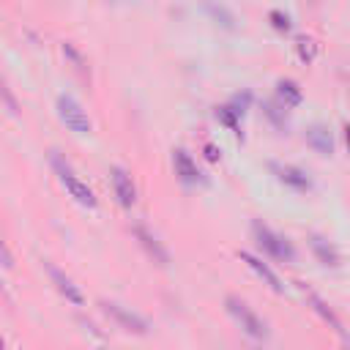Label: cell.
I'll return each mask as SVG.
<instances>
[{
    "instance_id": "6da1fadb",
    "label": "cell",
    "mask_w": 350,
    "mask_h": 350,
    "mask_svg": "<svg viewBox=\"0 0 350 350\" xmlns=\"http://www.w3.org/2000/svg\"><path fill=\"white\" fill-rule=\"evenodd\" d=\"M224 309H227V314L241 325V331H243L246 336H252V339H257V342L268 339V325H265V320H262L243 298L227 295V298H224Z\"/></svg>"
},
{
    "instance_id": "7a4b0ae2",
    "label": "cell",
    "mask_w": 350,
    "mask_h": 350,
    "mask_svg": "<svg viewBox=\"0 0 350 350\" xmlns=\"http://www.w3.org/2000/svg\"><path fill=\"white\" fill-rule=\"evenodd\" d=\"M252 235H254V243H257L268 257H273V260H279V262H293V260H295V249L290 246V241L282 238V235H276V232H273L268 224H262L260 219L252 221Z\"/></svg>"
},
{
    "instance_id": "3957f363",
    "label": "cell",
    "mask_w": 350,
    "mask_h": 350,
    "mask_svg": "<svg viewBox=\"0 0 350 350\" xmlns=\"http://www.w3.org/2000/svg\"><path fill=\"white\" fill-rule=\"evenodd\" d=\"M52 167H55L57 178H60V183L66 186V191L74 197V202H79L82 208H96V205H98V200H96L93 189H90L85 180H79V178L74 175V170H71V167L57 156V150H52Z\"/></svg>"
},
{
    "instance_id": "277c9868",
    "label": "cell",
    "mask_w": 350,
    "mask_h": 350,
    "mask_svg": "<svg viewBox=\"0 0 350 350\" xmlns=\"http://www.w3.org/2000/svg\"><path fill=\"white\" fill-rule=\"evenodd\" d=\"M57 118H60L63 126L71 129L74 134H90V129H93L88 112L82 109V104L74 101L71 96H57Z\"/></svg>"
},
{
    "instance_id": "5b68a950",
    "label": "cell",
    "mask_w": 350,
    "mask_h": 350,
    "mask_svg": "<svg viewBox=\"0 0 350 350\" xmlns=\"http://www.w3.org/2000/svg\"><path fill=\"white\" fill-rule=\"evenodd\" d=\"M101 306V312L107 314V317H112L115 323H118V328H123V331H129V334H148V320L145 317H139L137 312H131V309H126V306H120V304H115V301H101L98 304Z\"/></svg>"
},
{
    "instance_id": "8992f818",
    "label": "cell",
    "mask_w": 350,
    "mask_h": 350,
    "mask_svg": "<svg viewBox=\"0 0 350 350\" xmlns=\"http://www.w3.org/2000/svg\"><path fill=\"white\" fill-rule=\"evenodd\" d=\"M109 180H112L115 200H118L123 208H131V205L137 202V189H134V180H131L129 170H123V167H112V170H109Z\"/></svg>"
},
{
    "instance_id": "52a82bcc",
    "label": "cell",
    "mask_w": 350,
    "mask_h": 350,
    "mask_svg": "<svg viewBox=\"0 0 350 350\" xmlns=\"http://www.w3.org/2000/svg\"><path fill=\"white\" fill-rule=\"evenodd\" d=\"M44 268H46V273H49V279H52V284H55V290L66 298V301H71L74 306H82L85 304V298H82V290L71 282V276H66L55 262H44Z\"/></svg>"
},
{
    "instance_id": "ba28073f",
    "label": "cell",
    "mask_w": 350,
    "mask_h": 350,
    "mask_svg": "<svg viewBox=\"0 0 350 350\" xmlns=\"http://www.w3.org/2000/svg\"><path fill=\"white\" fill-rule=\"evenodd\" d=\"M238 260H241L246 268H252V271H254V273H257V276H260V279H262L273 293H284L282 279L276 276V271H273L268 262H262V260H260V257H254L252 252H238Z\"/></svg>"
},
{
    "instance_id": "9c48e42d",
    "label": "cell",
    "mask_w": 350,
    "mask_h": 350,
    "mask_svg": "<svg viewBox=\"0 0 350 350\" xmlns=\"http://www.w3.org/2000/svg\"><path fill=\"white\" fill-rule=\"evenodd\" d=\"M271 170L276 172V178H279L284 186H290V189H295V191H306V189L312 186V180L306 178V172L298 170V167H293V164H271Z\"/></svg>"
},
{
    "instance_id": "30bf717a",
    "label": "cell",
    "mask_w": 350,
    "mask_h": 350,
    "mask_svg": "<svg viewBox=\"0 0 350 350\" xmlns=\"http://www.w3.org/2000/svg\"><path fill=\"white\" fill-rule=\"evenodd\" d=\"M172 164H175V175H178L183 183H197V180H202V172L197 170V164L191 161V156H189L183 148L172 150Z\"/></svg>"
},
{
    "instance_id": "8fae6325",
    "label": "cell",
    "mask_w": 350,
    "mask_h": 350,
    "mask_svg": "<svg viewBox=\"0 0 350 350\" xmlns=\"http://www.w3.org/2000/svg\"><path fill=\"white\" fill-rule=\"evenodd\" d=\"M134 235H137V241L142 243V249L148 252V257H153L159 265H167L170 262V254H167V249L159 243V238L150 232V230H145V227H134Z\"/></svg>"
},
{
    "instance_id": "7c38bea8",
    "label": "cell",
    "mask_w": 350,
    "mask_h": 350,
    "mask_svg": "<svg viewBox=\"0 0 350 350\" xmlns=\"http://www.w3.org/2000/svg\"><path fill=\"white\" fill-rule=\"evenodd\" d=\"M309 246H312V254L317 257L320 265H325V268H336V265H339V252H336L325 238L312 235V238H309Z\"/></svg>"
},
{
    "instance_id": "4fadbf2b",
    "label": "cell",
    "mask_w": 350,
    "mask_h": 350,
    "mask_svg": "<svg viewBox=\"0 0 350 350\" xmlns=\"http://www.w3.org/2000/svg\"><path fill=\"white\" fill-rule=\"evenodd\" d=\"M306 145H309L314 153H320V156H331V153H334V139H331L328 129H323V126H312V129L306 131Z\"/></svg>"
},
{
    "instance_id": "5bb4252c",
    "label": "cell",
    "mask_w": 350,
    "mask_h": 350,
    "mask_svg": "<svg viewBox=\"0 0 350 350\" xmlns=\"http://www.w3.org/2000/svg\"><path fill=\"white\" fill-rule=\"evenodd\" d=\"M304 295H306L309 306H312V309H314V312H317V314H320V317H323V320H325L336 334H342V323H339V317L331 312V306H328L317 293H312V290H306V287H304Z\"/></svg>"
},
{
    "instance_id": "9a60e30c",
    "label": "cell",
    "mask_w": 350,
    "mask_h": 350,
    "mask_svg": "<svg viewBox=\"0 0 350 350\" xmlns=\"http://www.w3.org/2000/svg\"><path fill=\"white\" fill-rule=\"evenodd\" d=\"M276 96H279V104L287 107V109H290V107H298L301 98H304L298 82H293V79H279V82H276Z\"/></svg>"
},
{
    "instance_id": "2e32d148",
    "label": "cell",
    "mask_w": 350,
    "mask_h": 350,
    "mask_svg": "<svg viewBox=\"0 0 350 350\" xmlns=\"http://www.w3.org/2000/svg\"><path fill=\"white\" fill-rule=\"evenodd\" d=\"M241 112L232 107V104H224V107H216V120L221 123V126H227L238 139H243V134H241Z\"/></svg>"
},
{
    "instance_id": "e0dca14e",
    "label": "cell",
    "mask_w": 350,
    "mask_h": 350,
    "mask_svg": "<svg viewBox=\"0 0 350 350\" xmlns=\"http://www.w3.org/2000/svg\"><path fill=\"white\" fill-rule=\"evenodd\" d=\"M295 52H298V60L301 63H314V57H317V41L312 38V36H298L295 38Z\"/></svg>"
},
{
    "instance_id": "ac0fdd59",
    "label": "cell",
    "mask_w": 350,
    "mask_h": 350,
    "mask_svg": "<svg viewBox=\"0 0 350 350\" xmlns=\"http://www.w3.org/2000/svg\"><path fill=\"white\" fill-rule=\"evenodd\" d=\"M0 101L5 104V109H8L11 115H19V101H16L14 90L8 88V82H5V77H3V74H0Z\"/></svg>"
},
{
    "instance_id": "d6986e66",
    "label": "cell",
    "mask_w": 350,
    "mask_h": 350,
    "mask_svg": "<svg viewBox=\"0 0 350 350\" xmlns=\"http://www.w3.org/2000/svg\"><path fill=\"white\" fill-rule=\"evenodd\" d=\"M268 22H271V25H273V30H279V33H287V30L293 27L290 16H287L284 11H276V8H273V11L268 14Z\"/></svg>"
},
{
    "instance_id": "ffe728a7",
    "label": "cell",
    "mask_w": 350,
    "mask_h": 350,
    "mask_svg": "<svg viewBox=\"0 0 350 350\" xmlns=\"http://www.w3.org/2000/svg\"><path fill=\"white\" fill-rule=\"evenodd\" d=\"M208 11H211V16H213V19H221V25H224V27H235V25H232L235 19H232V14H230V11L216 8L213 3H208Z\"/></svg>"
},
{
    "instance_id": "44dd1931",
    "label": "cell",
    "mask_w": 350,
    "mask_h": 350,
    "mask_svg": "<svg viewBox=\"0 0 350 350\" xmlns=\"http://www.w3.org/2000/svg\"><path fill=\"white\" fill-rule=\"evenodd\" d=\"M0 265L3 268H14V254H11L8 243L3 241V235H0Z\"/></svg>"
},
{
    "instance_id": "7402d4cb",
    "label": "cell",
    "mask_w": 350,
    "mask_h": 350,
    "mask_svg": "<svg viewBox=\"0 0 350 350\" xmlns=\"http://www.w3.org/2000/svg\"><path fill=\"white\" fill-rule=\"evenodd\" d=\"M63 52H66V55L74 60V66H77V68H85V60H82V55H79V52H77L71 44H63Z\"/></svg>"
},
{
    "instance_id": "603a6c76",
    "label": "cell",
    "mask_w": 350,
    "mask_h": 350,
    "mask_svg": "<svg viewBox=\"0 0 350 350\" xmlns=\"http://www.w3.org/2000/svg\"><path fill=\"white\" fill-rule=\"evenodd\" d=\"M249 101H252V93H243V96H235V98H232V107H235V109H238V112L243 115V112H246V104H249Z\"/></svg>"
},
{
    "instance_id": "cb8c5ba5",
    "label": "cell",
    "mask_w": 350,
    "mask_h": 350,
    "mask_svg": "<svg viewBox=\"0 0 350 350\" xmlns=\"http://www.w3.org/2000/svg\"><path fill=\"white\" fill-rule=\"evenodd\" d=\"M202 153H205V159H208L211 164H216V161H219V156H221V153H219V148H216V145H211V142L202 148Z\"/></svg>"
},
{
    "instance_id": "d4e9b609",
    "label": "cell",
    "mask_w": 350,
    "mask_h": 350,
    "mask_svg": "<svg viewBox=\"0 0 350 350\" xmlns=\"http://www.w3.org/2000/svg\"><path fill=\"white\" fill-rule=\"evenodd\" d=\"M345 142H347V150H350V126H345Z\"/></svg>"
},
{
    "instance_id": "484cf974",
    "label": "cell",
    "mask_w": 350,
    "mask_h": 350,
    "mask_svg": "<svg viewBox=\"0 0 350 350\" xmlns=\"http://www.w3.org/2000/svg\"><path fill=\"white\" fill-rule=\"evenodd\" d=\"M3 345H5V342H3V336H0V347H3Z\"/></svg>"
}]
</instances>
